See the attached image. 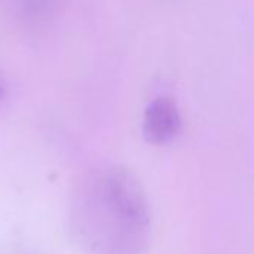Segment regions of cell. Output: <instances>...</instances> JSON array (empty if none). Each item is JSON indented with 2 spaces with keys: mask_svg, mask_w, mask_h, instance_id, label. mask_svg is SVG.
<instances>
[{
  "mask_svg": "<svg viewBox=\"0 0 254 254\" xmlns=\"http://www.w3.org/2000/svg\"><path fill=\"white\" fill-rule=\"evenodd\" d=\"M72 218L85 254H142L151 235L147 193L121 166L100 169L84 183Z\"/></svg>",
  "mask_w": 254,
  "mask_h": 254,
  "instance_id": "6da1fadb",
  "label": "cell"
},
{
  "mask_svg": "<svg viewBox=\"0 0 254 254\" xmlns=\"http://www.w3.org/2000/svg\"><path fill=\"white\" fill-rule=\"evenodd\" d=\"M183 127V118L177 102L172 97H156L144 114V136L150 144L166 145L172 142Z\"/></svg>",
  "mask_w": 254,
  "mask_h": 254,
  "instance_id": "7a4b0ae2",
  "label": "cell"
},
{
  "mask_svg": "<svg viewBox=\"0 0 254 254\" xmlns=\"http://www.w3.org/2000/svg\"><path fill=\"white\" fill-rule=\"evenodd\" d=\"M6 97V82H5V78L0 72V103H2Z\"/></svg>",
  "mask_w": 254,
  "mask_h": 254,
  "instance_id": "3957f363",
  "label": "cell"
}]
</instances>
